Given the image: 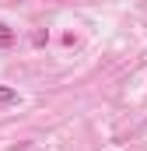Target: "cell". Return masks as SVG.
I'll return each instance as SVG.
<instances>
[{
  "mask_svg": "<svg viewBox=\"0 0 147 151\" xmlns=\"http://www.w3.org/2000/svg\"><path fill=\"white\" fill-rule=\"evenodd\" d=\"M18 102H21L18 88H11V84H0V106H18Z\"/></svg>",
  "mask_w": 147,
  "mask_h": 151,
  "instance_id": "cell-1",
  "label": "cell"
},
{
  "mask_svg": "<svg viewBox=\"0 0 147 151\" xmlns=\"http://www.w3.org/2000/svg\"><path fill=\"white\" fill-rule=\"evenodd\" d=\"M7 46H14V28L0 25V49H7Z\"/></svg>",
  "mask_w": 147,
  "mask_h": 151,
  "instance_id": "cell-2",
  "label": "cell"
}]
</instances>
